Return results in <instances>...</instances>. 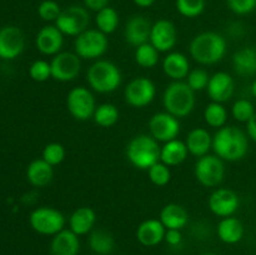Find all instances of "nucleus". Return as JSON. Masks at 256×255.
Wrapping results in <instances>:
<instances>
[{"instance_id":"2eb2a0df","label":"nucleus","mask_w":256,"mask_h":255,"mask_svg":"<svg viewBox=\"0 0 256 255\" xmlns=\"http://www.w3.org/2000/svg\"><path fill=\"white\" fill-rule=\"evenodd\" d=\"M25 48L24 32L14 25L0 29V59L12 60L19 56Z\"/></svg>"},{"instance_id":"f8f14e48","label":"nucleus","mask_w":256,"mask_h":255,"mask_svg":"<svg viewBox=\"0 0 256 255\" xmlns=\"http://www.w3.org/2000/svg\"><path fill=\"white\" fill-rule=\"evenodd\" d=\"M52 78L56 82H68L78 78L82 70V60L76 52H60L54 55L52 62Z\"/></svg>"},{"instance_id":"79ce46f5","label":"nucleus","mask_w":256,"mask_h":255,"mask_svg":"<svg viewBox=\"0 0 256 255\" xmlns=\"http://www.w3.org/2000/svg\"><path fill=\"white\" fill-rule=\"evenodd\" d=\"M226 4L236 15H248L256 9V0H226Z\"/></svg>"},{"instance_id":"412c9836","label":"nucleus","mask_w":256,"mask_h":255,"mask_svg":"<svg viewBox=\"0 0 256 255\" xmlns=\"http://www.w3.org/2000/svg\"><path fill=\"white\" fill-rule=\"evenodd\" d=\"M162 70L165 75L174 82H182V79H186L190 72L189 59L182 52H169L162 60Z\"/></svg>"},{"instance_id":"49530a36","label":"nucleus","mask_w":256,"mask_h":255,"mask_svg":"<svg viewBox=\"0 0 256 255\" xmlns=\"http://www.w3.org/2000/svg\"><path fill=\"white\" fill-rule=\"evenodd\" d=\"M132 2L139 8H150L152 5H154L155 0H132Z\"/></svg>"},{"instance_id":"4c0bfd02","label":"nucleus","mask_w":256,"mask_h":255,"mask_svg":"<svg viewBox=\"0 0 256 255\" xmlns=\"http://www.w3.org/2000/svg\"><path fill=\"white\" fill-rule=\"evenodd\" d=\"M42 158L52 166L62 164L65 159V148L59 142H50L45 145Z\"/></svg>"},{"instance_id":"bb28decb","label":"nucleus","mask_w":256,"mask_h":255,"mask_svg":"<svg viewBox=\"0 0 256 255\" xmlns=\"http://www.w3.org/2000/svg\"><path fill=\"white\" fill-rule=\"evenodd\" d=\"M189 150H188L186 144L182 140H170V142H164L160 150V162H164L168 166H176L186 160Z\"/></svg>"},{"instance_id":"423d86ee","label":"nucleus","mask_w":256,"mask_h":255,"mask_svg":"<svg viewBox=\"0 0 256 255\" xmlns=\"http://www.w3.org/2000/svg\"><path fill=\"white\" fill-rule=\"evenodd\" d=\"M109 40L106 35L98 29H88L75 38V52L80 59H99L106 52Z\"/></svg>"},{"instance_id":"1a4fd4ad","label":"nucleus","mask_w":256,"mask_h":255,"mask_svg":"<svg viewBox=\"0 0 256 255\" xmlns=\"http://www.w3.org/2000/svg\"><path fill=\"white\" fill-rule=\"evenodd\" d=\"M90 22L89 12L86 8L72 5L62 10L59 18L55 22V26L64 35L75 36L88 30Z\"/></svg>"},{"instance_id":"9b49d317","label":"nucleus","mask_w":256,"mask_h":255,"mask_svg":"<svg viewBox=\"0 0 256 255\" xmlns=\"http://www.w3.org/2000/svg\"><path fill=\"white\" fill-rule=\"evenodd\" d=\"M156 95L155 84L149 78L139 76L132 79L124 90V96L128 104L132 108L148 106L152 104Z\"/></svg>"},{"instance_id":"ddd939ff","label":"nucleus","mask_w":256,"mask_h":255,"mask_svg":"<svg viewBox=\"0 0 256 255\" xmlns=\"http://www.w3.org/2000/svg\"><path fill=\"white\" fill-rule=\"evenodd\" d=\"M150 135L159 142H168L176 139L180 132V122L178 118L169 112H156L149 120Z\"/></svg>"},{"instance_id":"7c9ffc66","label":"nucleus","mask_w":256,"mask_h":255,"mask_svg":"<svg viewBox=\"0 0 256 255\" xmlns=\"http://www.w3.org/2000/svg\"><path fill=\"white\" fill-rule=\"evenodd\" d=\"M95 24H96L98 30L104 32L105 35L112 34L119 26V14L114 8H104L96 12Z\"/></svg>"},{"instance_id":"2f4dec72","label":"nucleus","mask_w":256,"mask_h":255,"mask_svg":"<svg viewBox=\"0 0 256 255\" xmlns=\"http://www.w3.org/2000/svg\"><path fill=\"white\" fill-rule=\"evenodd\" d=\"M119 116V110L114 104L104 102V104L96 106L94 115H92V119H94L95 124L99 125V126L110 128L116 124Z\"/></svg>"},{"instance_id":"f03ea898","label":"nucleus","mask_w":256,"mask_h":255,"mask_svg":"<svg viewBox=\"0 0 256 255\" xmlns=\"http://www.w3.org/2000/svg\"><path fill=\"white\" fill-rule=\"evenodd\" d=\"M190 55L202 65H214L222 62L226 54V40L215 32H204L192 40Z\"/></svg>"},{"instance_id":"ea45409f","label":"nucleus","mask_w":256,"mask_h":255,"mask_svg":"<svg viewBox=\"0 0 256 255\" xmlns=\"http://www.w3.org/2000/svg\"><path fill=\"white\" fill-rule=\"evenodd\" d=\"M62 8L55 0H42L38 6V15L44 22H56L62 12Z\"/></svg>"},{"instance_id":"5701e85b","label":"nucleus","mask_w":256,"mask_h":255,"mask_svg":"<svg viewBox=\"0 0 256 255\" xmlns=\"http://www.w3.org/2000/svg\"><path fill=\"white\" fill-rule=\"evenodd\" d=\"M95 222H96V214L92 208H78L69 218V229L78 236H82L92 232Z\"/></svg>"},{"instance_id":"dca6fc26","label":"nucleus","mask_w":256,"mask_h":255,"mask_svg":"<svg viewBox=\"0 0 256 255\" xmlns=\"http://www.w3.org/2000/svg\"><path fill=\"white\" fill-rule=\"evenodd\" d=\"M178 42V32L174 22L166 19L155 22L152 26L150 40L159 52H166L174 49Z\"/></svg>"},{"instance_id":"0eeeda50","label":"nucleus","mask_w":256,"mask_h":255,"mask_svg":"<svg viewBox=\"0 0 256 255\" xmlns=\"http://www.w3.org/2000/svg\"><path fill=\"white\" fill-rule=\"evenodd\" d=\"M30 226L42 235H56L65 226V216L52 206H40L32 210L29 216Z\"/></svg>"},{"instance_id":"a211bd4d","label":"nucleus","mask_w":256,"mask_h":255,"mask_svg":"<svg viewBox=\"0 0 256 255\" xmlns=\"http://www.w3.org/2000/svg\"><path fill=\"white\" fill-rule=\"evenodd\" d=\"M152 24L142 15H134L126 22L124 29V38L128 44L132 46L149 42Z\"/></svg>"},{"instance_id":"7ed1b4c3","label":"nucleus","mask_w":256,"mask_h":255,"mask_svg":"<svg viewBox=\"0 0 256 255\" xmlns=\"http://www.w3.org/2000/svg\"><path fill=\"white\" fill-rule=\"evenodd\" d=\"M159 142L152 135L140 134L132 138L126 146V158L130 164L140 170H149L160 162Z\"/></svg>"},{"instance_id":"b1692460","label":"nucleus","mask_w":256,"mask_h":255,"mask_svg":"<svg viewBox=\"0 0 256 255\" xmlns=\"http://www.w3.org/2000/svg\"><path fill=\"white\" fill-rule=\"evenodd\" d=\"M185 144L189 154L202 158L209 154V150L212 148V136L204 128H195L188 134Z\"/></svg>"},{"instance_id":"f257e3e1","label":"nucleus","mask_w":256,"mask_h":255,"mask_svg":"<svg viewBox=\"0 0 256 255\" xmlns=\"http://www.w3.org/2000/svg\"><path fill=\"white\" fill-rule=\"evenodd\" d=\"M242 129L236 126H222L212 138L215 155L224 162H239L244 159L249 150V139Z\"/></svg>"},{"instance_id":"c85d7f7f","label":"nucleus","mask_w":256,"mask_h":255,"mask_svg":"<svg viewBox=\"0 0 256 255\" xmlns=\"http://www.w3.org/2000/svg\"><path fill=\"white\" fill-rule=\"evenodd\" d=\"M235 72L242 76H252L256 74V49L245 46L238 50L232 56Z\"/></svg>"},{"instance_id":"de8ad7c7","label":"nucleus","mask_w":256,"mask_h":255,"mask_svg":"<svg viewBox=\"0 0 256 255\" xmlns=\"http://www.w3.org/2000/svg\"><path fill=\"white\" fill-rule=\"evenodd\" d=\"M250 90H252V94L254 95V96L256 98V79L252 82V88H250Z\"/></svg>"},{"instance_id":"473e14b6","label":"nucleus","mask_w":256,"mask_h":255,"mask_svg":"<svg viewBox=\"0 0 256 255\" xmlns=\"http://www.w3.org/2000/svg\"><path fill=\"white\" fill-rule=\"evenodd\" d=\"M135 62L139 66L152 69L159 62V52L152 42H145L135 50Z\"/></svg>"},{"instance_id":"6ab92c4d","label":"nucleus","mask_w":256,"mask_h":255,"mask_svg":"<svg viewBox=\"0 0 256 255\" xmlns=\"http://www.w3.org/2000/svg\"><path fill=\"white\" fill-rule=\"evenodd\" d=\"M235 90V82L232 75L225 72H215L210 76L206 92L212 102H225L230 100Z\"/></svg>"},{"instance_id":"37998d69","label":"nucleus","mask_w":256,"mask_h":255,"mask_svg":"<svg viewBox=\"0 0 256 255\" xmlns=\"http://www.w3.org/2000/svg\"><path fill=\"white\" fill-rule=\"evenodd\" d=\"M164 240L168 244L172 245V246H178V245L182 244V232L178 229H166Z\"/></svg>"},{"instance_id":"9d476101","label":"nucleus","mask_w":256,"mask_h":255,"mask_svg":"<svg viewBox=\"0 0 256 255\" xmlns=\"http://www.w3.org/2000/svg\"><path fill=\"white\" fill-rule=\"evenodd\" d=\"M66 108L74 119L79 122H86L92 118L96 109L94 95L85 86L72 88L68 92Z\"/></svg>"},{"instance_id":"4be33fe9","label":"nucleus","mask_w":256,"mask_h":255,"mask_svg":"<svg viewBox=\"0 0 256 255\" xmlns=\"http://www.w3.org/2000/svg\"><path fill=\"white\" fill-rule=\"evenodd\" d=\"M80 250L79 236L70 229H62L54 235L50 244L52 255H78Z\"/></svg>"},{"instance_id":"c03bdc74","label":"nucleus","mask_w":256,"mask_h":255,"mask_svg":"<svg viewBox=\"0 0 256 255\" xmlns=\"http://www.w3.org/2000/svg\"><path fill=\"white\" fill-rule=\"evenodd\" d=\"M85 8L92 12H99L104 8L109 6V0H84Z\"/></svg>"},{"instance_id":"a19ab883","label":"nucleus","mask_w":256,"mask_h":255,"mask_svg":"<svg viewBox=\"0 0 256 255\" xmlns=\"http://www.w3.org/2000/svg\"><path fill=\"white\" fill-rule=\"evenodd\" d=\"M29 75L34 82H42L52 78V66L45 60H36L29 68Z\"/></svg>"},{"instance_id":"39448f33","label":"nucleus","mask_w":256,"mask_h":255,"mask_svg":"<svg viewBox=\"0 0 256 255\" xmlns=\"http://www.w3.org/2000/svg\"><path fill=\"white\" fill-rule=\"evenodd\" d=\"M86 80L90 88L100 94L115 92L122 84V72L109 60H96L88 69Z\"/></svg>"},{"instance_id":"72a5a7b5","label":"nucleus","mask_w":256,"mask_h":255,"mask_svg":"<svg viewBox=\"0 0 256 255\" xmlns=\"http://www.w3.org/2000/svg\"><path fill=\"white\" fill-rule=\"evenodd\" d=\"M204 119L209 126L220 129L225 126V122L228 120V112L222 102H212L205 108Z\"/></svg>"},{"instance_id":"cd10ccee","label":"nucleus","mask_w":256,"mask_h":255,"mask_svg":"<svg viewBox=\"0 0 256 255\" xmlns=\"http://www.w3.org/2000/svg\"><path fill=\"white\" fill-rule=\"evenodd\" d=\"M218 236L225 244H238L244 236V225L234 216L222 218L218 224Z\"/></svg>"},{"instance_id":"f3484780","label":"nucleus","mask_w":256,"mask_h":255,"mask_svg":"<svg viewBox=\"0 0 256 255\" xmlns=\"http://www.w3.org/2000/svg\"><path fill=\"white\" fill-rule=\"evenodd\" d=\"M36 49L44 55H56L64 45V34L55 25H45L35 38Z\"/></svg>"},{"instance_id":"4468645a","label":"nucleus","mask_w":256,"mask_h":255,"mask_svg":"<svg viewBox=\"0 0 256 255\" xmlns=\"http://www.w3.org/2000/svg\"><path fill=\"white\" fill-rule=\"evenodd\" d=\"M210 212L220 218L232 216L238 212L240 199L236 192L226 188H219L214 190L208 200Z\"/></svg>"},{"instance_id":"09e8293b","label":"nucleus","mask_w":256,"mask_h":255,"mask_svg":"<svg viewBox=\"0 0 256 255\" xmlns=\"http://www.w3.org/2000/svg\"><path fill=\"white\" fill-rule=\"evenodd\" d=\"M202 255H218V254H215V252H202Z\"/></svg>"},{"instance_id":"a18cd8bd","label":"nucleus","mask_w":256,"mask_h":255,"mask_svg":"<svg viewBox=\"0 0 256 255\" xmlns=\"http://www.w3.org/2000/svg\"><path fill=\"white\" fill-rule=\"evenodd\" d=\"M246 132L248 136L252 140V142H256V112L254 116L246 122Z\"/></svg>"},{"instance_id":"f704fd0d","label":"nucleus","mask_w":256,"mask_h":255,"mask_svg":"<svg viewBox=\"0 0 256 255\" xmlns=\"http://www.w3.org/2000/svg\"><path fill=\"white\" fill-rule=\"evenodd\" d=\"M178 12L189 19H194L204 12L206 2L205 0H176L175 2Z\"/></svg>"},{"instance_id":"c756f323","label":"nucleus","mask_w":256,"mask_h":255,"mask_svg":"<svg viewBox=\"0 0 256 255\" xmlns=\"http://www.w3.org/2000/svg\"><path fill=\"white\" fill-rule=\"evenodd\" d=\"M89 246L98 255H108L114 250V236L106 230H92L89 235Z\"/></svg>"},{"instance_id":"e433bc0d","label":"nucleus","mask_w":256,"mask_h":255,"mask_svg":"<svg viewBox=\"0 0 256 255\" xmlns=\"http://www.w3.org/2000/svg\"><path fill=\"white\" fill-rule=\"evenodd\" d=\"M232 114L238 122H248L255 114L254 104L248 99L236 100L232 108Z\"/></svg>"},{"instance_id":"c9c22d12","label":"nucleus","mask_w":256,"mask_h":255,"mask_svg":"<svg viewBox=\"0 0 256 255\" xmlns=\"http://www.w3.org/2000/svg\"><path fill=\"white\" fill-rule=\"evenodd\" d=\"M148 174H149L150 182L156 186H165L166 184H169L170 179H172L170 166H168L162 162H158L156 164L152 165L148 170Z\"/></svg>"},{"instance_id":"20e7f679","label":"nucleus","mask_w":256,"mask_h":255,"mask_svg":"<svg viewBox=\"0 0 256 255\" xmlns=\"http://www.w3.org/2000/svg\"><path fill=\"white\" fill-rule=\"evenodd\" d=\"M165 112L172 116L185 118L195 108V92L184 82H172L165 89L162 95Z\"/></svg>"},{"instance_id":"393cba45","label":"nucleus","mask_w":256,"mask_h":255,"mask_svg":"<svg viewBox=\"0 0 256 255\" xmlns=\"http://www.w3.org/2000/svg\"><path fill=\"white\" fill-rule=\"evenodd\" d=\"M159 220L166 229L182 230L189 222V212L182 205L172 202L162 208Z\"/></svg>"},{"instance_id":"6e6552de","label":"nucleus","mask_w":256,"mask_h":255,"mask_svg":"<svg viewBox=\"0 0 256 255\" xmlns=\"http://www.w3.org/2000/svg\"><path fill=\"white\" fill-rule=\"evenodd\" d=\"M195 178L206 188H216L222 182L225 176L224 160L218 155H204L195 164Z\"/></svg>"},{"instance_id":"58836bf2","label":"nucleus","mask_w":256,"mask_h":255,"mask_svg":"<svg viewBox=\"0 0 256 255\" xmlns=\"http://www.w3.org/2000/svg\"><path fill=\"white\" fill-rule=\"evenodd\" d=\"M209 80L210 75L208 74L206 70L196 68V69L190 70L189 75H188L186 78V84L189 85L194 92H202V90L208 88Z\"/></svg>"},{"instance_id":"a878e982","label":"nucleus","mask_w":256,"mask_h":255,"mask_svg":"<svg viewBox=\"0 0 256 255\" xmlns=\"http://www.w3.org/2000/svg\"><path fill=\"white\" fill-rule=\"evenodd\" d=\"M26 178L32 186L44 188L52 182L54 178V170L44 159H36L29 164L26 169Z\"/></svg>"},{"instance_id":"aec40b11","label":"nucleus","mask_w":256,"mask_h":255,"mask_svg":"<svg viewBox=\"0 0 256 255\" xmlns=\"http://www.w3.org/2000/svg\"><path fill=\"white\" fill-rule=\"evenodd\" d=\"M166 228L159 219L144 220L136 229V239L144 246H156L165 239Z\"/></svg>"}]
</instances>
